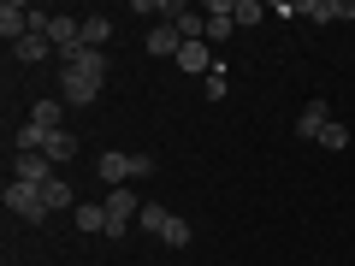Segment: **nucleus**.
<instances>
[{
    "instance_id": "1",
    "label": "nucleus",
    "mask_w": 355,
    "mask_h": 266,
    "mask_svg": "<svg viewBox=\"0 0 355 266\" xmlns=\"http://www.w3.org/2000/svg\"><path fill=\"white\" fill-rule=\"evenodd\" d=\"M101 207H107V237H125V231L137 225V213H142V195L125 184V190H107Z\"/></svg>"
},
{
    "instance_id": "2",
    "label": "nucleus",
    "mask_w": 355,
    "mask_h": 266,
    "mask_svg": "<svg viewBox=\"0 0 355 266\" xmlns=\"http://www.w3.org/2000/svg\"><path fill=\"white\" fill-rule=\"evenodd\" d=\"M6 207H12L24 225H42V219H48V202H42L36 184H6Z\"/></svg>"
},
{
    "instance_id": "3",
    "label": "nucleus",
    "mask_w": 355,
    "mask_h": 266,
    "mask_svg": "<svg viewBox=\"0 0 355 266\" xmlns=\"http://www.w3.org/2000/svg\"><path fill=\"white\" fill-rule=\"evenodd\" d=\"M30 24H36V6H24V0H6L0 6V36H6V48H18L30 36Z\"/></svg>"
},
{
    "instance_id": "4",
    "label": "nucleus",
    "mask_w": 355,
    "mask_h": 266,
    "mask_svg": "<svg viewBox=\"0 0 355 266\" xmlns=\"http://www.w3.org/2000/svg\"><path fill=\"white\" fill-rule=\"evenodd\" d=\"M95 95H101V77H89V71H60V101L89 107Z\"/></svg>"
},
{
    "instance_id": "5",
    "label": "nucleus",
    "mask_w": 355,
    "mask_h": 266,
    "mask_svg": "<svg viewBox=\"0 0 355 266\" xmlns=\"http://www.w3.org/2000/svg\"><path fill=\"white\" fill-rule=\"evenodd\" d=\"M48 177H60V166H53L48 154H18V160H12V184H36V190H42Z\"/></svg>"
},
{
    "instance_id": "6",
    "label": "nucleus",
    "mask_w": 355,
    "mask_h": 266,
    "mask_svg": "<svg viewBox=\"0 0 355 266\" xmlns=\"http://www.w3.org/2000/svg\"><path fill=\"white\" fill-rule=\"evenodd\" d=\"M48 42H53V53H71V48H83V18H71V12H53V18H48Z\"/></svg>"
},
{
    "instance_id": "7",
    "label": "nucleus",
    "mask_w": 355,
    "mask_h": 266,
    "mask_svg": "<svg viewBox=\"0 0 355 266\" xmlns=\"http://www.w3.org/2000/svg\"><path fill=\"white\" fill-rule=\"evenodd\" d=\"M207 48H219V42H231V30H237V18H231V0H207Z\"/></svg>"
},
{
    "instance_id": "8",
    "label": "nucleus",
    "mask_w": 355,
    "mask_h": 266,
    "mask_svg": "<svg viewBox=\"0 0 355 266\" xmlns=\"http://www.w3.org/2000/svg\"><path fill=\"white\" fill-rule=\"evenodd\" d=\"M178 71H196V77H207V71H219V60H214V48H207V42H184V48H178Z\"/></svg>"
},
{
    "instance_id": "9",
    "label": "nucleus",
    "mask_w": 355,
    "mask_h": 266,
    "mask_svg": "<svg viewBox=\"0 0 355 266\" xmlns=\"http://www.w3.org/2000/svg\"><path fill=\"white\" fill-rule=\"evenodd\" d=\"M296 18H308V24H331V18H355V6H349V0H302Z\"/></svg>"
},
{
    "instance_id": "10",
    "label": "nucleus",
    "mask_w": 355,
    "mask_h": 266,
    "mask_svg": "<svg viewBox=\"0 0 355 266\" xmlns=\"http://www.w3.org/2000/svg\"><path fill=\"white\" fill-rule=\"evenodd\" d=\"M60 71H89V77H107V53H95V48H71V53H60Z\"/></svg>"
},
{
    "instance_id": "11",
    "label": "nucleus",
    "mask_w": 355,
    "mask_h": 266,
    "mask_svg": "<svg viewBox=\"0 0 355 266\" xmlns=\"http://www.w3.org/2000/svg\"><path fill=\"white\" fill-rule=\"evenodd\" d=\"M326 125H331V107L314 95V101H308L302 113H296V136H314V142H320V130H326Z\"/></svg>"
},
{
    "instance_id": "12",
    "label": "nucleus",
    "mask_w": 355,
    "mask_h": 266,
    "mask_svg": "<svg viewBox=\"0 0 355 266\" xmlns=\"http://www.w3.org/2000/svg\"><path fill=\"white\" fill-rule=\"evenodd\" d=\"M178 48H184L178 24H148V53L154 60H178Z\"/></svg>"
},
{
    "instance_id": "13",
    "label": "nucleus",
    "mask_w": 355,
    "mask_h": 266,
    "mask_svg": "<svg viewBox=\"0 0 355 266\" xmlns=\"http://www.w3.org/2000/svg\"><path fill=\"white\" fill-rule=\"evenodd\" d=\"M42 154H48L53 166H65V160L77 154V136H71V130H48V142H42Z\"/></svg>"
},
{
    "instance_id": "14",
    "label": "nucleus",
    "mask_w": 355,
    "mask_h": 266,
    "mask_svg": "<svg viewBox=\"0 0 355 266\" xmlns=\"http://www.w3.org/2000/svg\"><path fill=\"white\" fill-rule=\"evenodd\" d=\"M107 42H113V18H83V48L107 53Z\"/></svg>"
},
{
    "instance_id": "15",
    "label": "nucleus",
    "mask_w": 355,
    "mask_h": 266,
    "mask_svg": "<svg viewBox=\"0 0 355 266\" xmlns=\"http://www.w3.org/2000/svg\"><path fill=\"white\" fill-rule=\"evenodd\" d=\"M42 202H48V213H53V207H71V213H77V195H71L65 177H48V184H42Z\"/></svg>"
},
{
    "instance_id": "16",
    "label": "nucleus",
    "mask_w": 355,
    "mask_h": 266,
    "mask_svg": "<svg viewBox=\"0 0 355 266\" xmlns=\"http://www.w3.org/2000/svg\"><path fill=\"white\" fill-rule=\"evenodd\" d=\"M48 53H53V42H48V36H24V42L12 48V60H24V65H42Z\"/></svg>"
},
{
    "instance_id": "17",
    "label": "nucleus",
    "mask_w": 355,
    "mask_h": 266,
    "mask_svg": "<svg viewBox=\"0 0 355 266\" xmlns=\"http://www.w3.org/2000/svg\"><path fill=\"white\" fill-rule=\"evenodd\" d=\"M77 231H83V237H107V207H77Z\"/></svg>"
},
{
    "instance_id": "18",
    "label": "nucleus",
    "mask_w": 355,
    "mask_h": 266,
    "mask_svg": "<svg viewBox=\"0 0 355 266\" xmlns=\"http://www.w3.org/2000/svg\"><path fill=\"white\" fill-rule=\"evenodd\" d=\"M166 219H172V213H166V207L142 202V213H137V231H148V237H160V231H166Z\"/></svg>"
},
{
    "instance_id": "19",
    "label": "nucleus",
    "mask_w": 355,
    "mask_h": 266,
    "mask_svg": "<svg viewBox=\"0 0 355 266\" xmlns=\"http://www.w3.org/2000/svg\"><path fill=\"white\" fill-rule=\"evenodd\" d=\"M160 242H166V249H190V219H166V231H160Z\"/></svg>"
},
{
    "instance_id": "20",
    "label": "nucleus",
    "mask_w": 355,
    "mask_h": 266,
    "mask_svg": "<svg viewBox=\"0 0 355 266\" xmlns=\"http://www.w3.org/2000/svg\"><path fill=\"white\" fill-rule=\"evenodd\" d=\"M42 142H48V130L24 118V125H18V154H42Z\"/></svg>"
},
{
    "instance_id": "21",
    "label": "nucleus",
    "mask_w": 355,
    "mask_h": 266,
    "mask_svg": "<svg viewBox=\"0 0 355 266\" xmlns=\"http://www.w3.org/2000/svg\"><path fill=\"white\" fill-rule=\"evenodd\" d=\"M266 12H272V6H261V0H231V18H237V24H261Z\"/></svg>"
},
{
    "instance_id": "22",
    "label": "nucleus",
    "mask_w": 355,
    "mask_h": 266,
    "mask_svg": "<svg viewBox=\"0 0 355 266\" xmlns=\"http://www.w3.org/2000/svg\"><path fill=\"white\" fill-rule=\"evenodd\" d=\"M30 125H42V130H60V101H36V107H30Z\"/></svg>"
},
{
    "instance_id": "23",
    "label": "nucleus",
    "mask_w": 355,
    "mask_h": 266,
    "mask_svg": "<svg viewBox=\"0 0 355 266\" xmlns=\"http://www.w3.org/2000/svg\"><path fill=\"white\" fill-rule=\"evenodd\" d=\"M320 142H326V148H349V125H338V118H331V125L320 130Z\"/></svg>"
},
{
    "instance_id": "24",
    "label": "nucleus",
    "mask_w": 355,
    "mask_h": 266,
    "mask_svg": "<svg viewBox=\"0 0 355 266\" xmlns=\"http://www.w3.org/2000/svg\"><path fill=\"white\" fill-rule=\"evenodd\" d=\"M231 95V83H225V65H219V71H207V101H225Z\"/></svg>"
}]
</instances>
